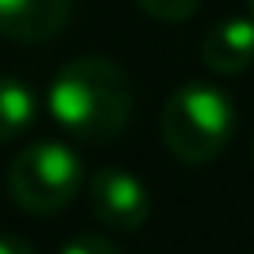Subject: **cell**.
<instances>
[{
    "mask_svg": "<svg viewBox=\"0 0 254 254\" xmlns=\"http://www.w3.org/2000/svg\"><path fill=\"white\" fill-rule=\"evenodd\" d=\"M247 7H251V19H254V0H247Z\"/></svg>",
    "mask_w": 254,
    "mask_h": 254,
    "instance_id": "cell-11",
    "label": "cell"
},
{
    "mask_svg": "<svg viewBox=\"0 0 254 254\" xmlns=\"http://www.w3.org/2000/svg\"><path fill=\"white\" fill-rule=\"evenodd\" d=\"M0 254H37L33 243L19 240V236H0Z\"/></svg>",
    "mask_w": 254,
    "mask_h": 254,
    "instance_id": "cell-10",
    "label": "cell"
},
{
    "mask_svg": "<svg viewBox=\"0 0 254 254\" xmlns=\"http://www.w3.org/2000/svg\"><path fill=\"white\" fill-rule=\"evenodd\" d=\"M37 118V100L19 77H0V144L19 140Z\"/></svg>",
    "mask_w": 254,
    "mask_h": 254,
    "instance_id": "cell-7",
    "label": "cell"
},
{
    "mask_svg": "<svg viewBox=\"0 0 254 254\" xmlns=\"http://www.w3.org/2000/svg\"><path fill=\"white\" fill-rule=\"evenodd\" d=\"M59 254H122V251L107 236H74L70 243L59 247Z\"/></svg>",
    "mask_w": 254,
    "mask_h": 254,
    "instance_id": "cell-9",
    "label": "cell"
},
{
    "mask_svg": "<svg viewBox=\"0 0 254 254\" xmlns=\"http://www.w3.org/2000/svg\"><path fill=\"white\" fill-rule=\"evenodd\" d=\"M199 4L203 0H136L140 11L159 19V22H185L199 11Z\"/></svg>",
    "mask_w": 254,
    "mask_h": 254,
    "instance_id": "cell-8",
    "label": "cell"
},
{
    "mask_svg": "<svg viewBox=\"0 0 254 254\" xmlns=\"http://www.w3.org/2000/svg\"><path fill=\"white\" fill-rule=\"evenodd\" d=\"M85 191H89V206H92L96 221L103 229L136 232L151 217L147 185L140 177H133L129 170H122V166H100V170H92Z\"/></svg>",
    "mask_w": 254,
    "mask_h": 254,
    "instance_id": "cell-4",
    "label": "cell"
},
{
    "mask_svg": "<svg viewBox=\"0 0 254 254\" xmlns=\"http://www.w3.org/2000/svg\"><path fill=\"white\" fill-rule=\"evenodd\" d=\"M251 162H254V144H251Z\"/></svg>",
    "mask_w": 254,
    "mask_h": 254,
    "instance_id": "cell-12",
    "label": "cell"
},
{
    "mask_svg": "<svg viewBox=\"0 0 254 254\" xmlns=\"http://www.w3.org/2000/svg\"><path fill=\"white\" fill-rule=\"evenodd\" d=\"M159 133L166 151L185 166L214 162L236 133V107L217 85L188 81L162 103Z\"/></svg>",
    "mask_w": 254,
    "mask_h": 254,
    "instance_id": "cell-2",
    "label": "cell"
},
{
    "mask_svg": "<svg viewBox=\"0 0 254 254\" xmlns=\"http://www.w3.org/2000/svg\"><path fill=\"white\" fill-rule=\"evenodd\" d=\"M85 185V162L63 140L26 144L7 166V195L26 214H59Z\"/></svg>",
    "mask_w": 254,
    "mask_h": 254,
    "instance_id": "cell-3",
    "label": "cell"
},
{
    "mask_svg": "<svg viewBox=\"0 0 254 254\" xmlns=\"http://www.w3.org/2000/svg\"><path fill=\"white\" fill-rule=\"evenodd\" d=\"M203 63L221 77L243 74L254 63V19H221L203 37Z\"/></svg>",
    "mask_w": 254,
    "mask_h": 254,
    "instance_id": "cell-6",
    "label": "cell"
},
{
    "mask_svg": "<svg viewBox=\"0 0 254 254\" xmlns=\"http://www.w3.org/2000/svg\"><path fill=\"white\" fill-rule=\"evenodd\" d=\"M48 111L77 144H111L133 118V81L126 66L103 56H81L52 77Z\"/></svg>",
    "mask_w": 254,
    "mask_h": 254,
    "instance_id": "cell-1",
    "label": "cell"
},
{
    "mask_svg": "<svg viewBox=\"0 0 254 254\" xmlns=\"http://www.w3.org/2000/svg\"><path fill=\"white\" fill-rule=\"evenodd\" d=\"M74 0H0V37L19 45H45L70 22Z\"/></svg>",
    "mask_w": 254,
    "mask_h": 254,
    "instance_id": "cell-5",
    "label": "cell"
}]
</instances>
